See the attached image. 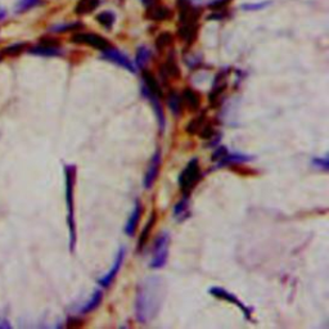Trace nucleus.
<instances>
[{
	"label": "nucleus",
	"mask_w": 329,
	"mask_h": 329,
	"mask_svg": "<svg viewBox=\"0 0 329 329\" xmlns=\"http://www.w3.org/2000/svg\"><path fill=\"white\" fill-rule=\"evenodd\" d=\"M164 300V285L158 277H148L139 284L135 298V316L147 324L158 315Z\"/></svg>",
	"instance_id": "f257e3e1"
},
{
	"label": "nucleus",
	"mask_w": 329,
	"mask_h": 329,
	"mask_svg": "<svg viewBox=\"0 0 329 329\" xmlns=\"http://www.w3.org/2000/svg\"><path fill=\"white\" fill-rule=\"evenodd\" d=\"M66 174V201L68 210V227H70V247L73 251L76 244V227L73 217V184H75L76 168L73 164H68L65 168Z\"/></svg>",
	"instance_id": "f03ea898"
},
{
	"label": "nucleus",
	"mask_w": 329,
	"mask_h": 329,
	"mask_svg": "<svg viewBox=\"0 0 329 329\" xmlns=\"http://www.w3.org/2000/svg\"><path fill=\"white\" fill-rule=\"evenodd\" d=\"M201 178L202 173L198 159H191L187 164V168L181 171L180 176H179V187H180V191L184 197H188L192 193V191Z\"/></svg>",
	"instance_id": "7ed1b4c3"
},
{
	"label": "nucleus",
	"mask_w": 329,
	"mask_h": 329,
	"mask_svg": "<svg viewBox=\"0 0 329 329\" xmlns=\"http://www.w3.org/2000/svg\"><path fill=\"white\" fill-rule=\"evenodd\" d=\"M170 249V234L168 232H162L157 235L153 247V255L151 260L152 269H161L166 265Z\"/></svg>",
	"instance_id": "20e7f679"
},
{
	"label": "nucleus",
	"mask_w": 329,
	"mask_h": 329,
	"mask_svg": "<svg viewBox=\"0 0 329 329\" xmlns=\"http://www.w3.org/2000/svg\"><path fill=\"white\" fill-rule=\"evenodd\" d=\"M72 43L75 44H84L88 45V47H92L94 49L100 50H106L107 48H110V43H108L107 39H105L103 36H99L97 34H90V32H77V34L73 35L71 37Z\"/></svg>",
	"instance_id": "39448f33"
},
{
	"label": "nucleus",
	"mask_w": 329,
	"mask_h": 329,
	"mask_svg": "<svg viewBox=\"0 0 329 329\" xmlns=\"http://www.w3.org/2000/svg\"><path fill=\"white\" fill-rule=\"evenodd\" d=\"M102 58H105V59L110 60V62L112 63H116V65H118L120 67L125 68V70L130 71V72L133 73L136 71V67L134 66V63L131 62L130 58L124 54V53H121L118 49H115V48L110 47L106 50H103Z\"/></svg>",
	"instance_id": "423d86ee"
},
{
	"label": "nucleus",
	"mask_w": 329,
	"mask_h": 329,
	"mask_svg": "<svg viewBox=\"0 0 329 329\" xmlns=\"http://www.w3.org/2000/svg\"><path fill=\"white\" fill-rule=\"evenodd\" d=\"M210 295H212L214 297L216 298H220V300H224V301H228V302L233 303V305L238 306V309H239L240 311L243 313V315L245 316L247 319H251V309H249L247 306L244 305V303L240 302L239 300H238L237 297H235L234 295H232V293L227 292L225 290H222V288L220 287H212L210 288Z\"/></svg>",
	"instance_id": "0eeeda50"
},
{
	"label": "nucleus",
	"mask_w": 329,
	"mask_h": 329,
	"mask_svg": "<svg viewBox=\"0 0 329 329\" xmlns=\"http://www.w3.org/2000/svg\"><path fill=\"white\" fill-rule=\"evenodd\" d=\"M125 252L126 251L124 247H121V249L118 250V252H117V255H116V259H115V261H113V265H112V268H111V270L107 273V274L103 275V277L98 280V283H99L100 287L102 288L110 287L111 283L113 282V279H115L116 275H117V273L120 272L121 266H122L124 259H125Z\"/></svg>",
	"instance_id": "6e6552de"
},
{
	"label": "nucleus",
	"mask_w": 329,
	"mask_h": 329,
	"mask_svg": "<svg viewBox=\"0 0 329 329\" xmlns=\"http://www.w3.org/2000/svg\"><path fill=\"white\" fill-rule=\"evenodd\" d=\"M159 169H161V152L157 151L152 157L151 162L148 164V170H147L146 176H144V188L151 189L153 187L154 181H156L157 176H158Z\"/></svg>",
	"instance_id": "1a4fd4ad"
},
{
	"label": "nucleus",
	"mask_w": 329,
	"mask_h": 329,
	"mask_svg": "<svg viewBox=\"0 0 329 329\" xmlns=\"http://www.w3.org/2000/svg\"><path fill=\"white\" fill-rule=\"evenodd\" d=\"M146 17L151 21L161 22V21H168V19L173 18V11L169 7L162 6L158 2L153 3L152 6L147 7V13Z\"/></svg>",
	"instance_id": "9d476101"
},
{
	"label": "nucleus",
	"mask_w": 329,
	"mask_h": 329,
	"mask_svg": "<svg viewBox=\"0 0 329 329\" xmlns=\"http://www.w3.org/2000/svg\"><path fill=\"white\" fill-rule=\"evenodd\" d=\"M141 76H143V83H144L143 93H148V94L154 95V97L157 98H162V95H163V90H162L161 85H159V83L157 81V78L147 70L143 71V75Z\"/></svg>",
	"instance_id": "9b49d317"
},
{
	"label": "nucleus",
	"mask_w": 329,
	"mask_h": 329,
	"mask_svg": "<svg viewBox=\"0 0 329 329\" xmlns=\"http://www.w3.org/2000/svg\"><path fill=\"white\" fill-rule=\"evenodd\" d=\"M140 216H141V203L139 201H135L134 209L133 211H131L130 217H129L128 220V224H126L125 227V233L129 235V237H131V235L134 234V232H135L136 227H138L139 224V220H140Z\"/></svg>",
	"instance_id": "f8f14e48"
},
{
	"label": "nucleus",
	"mask_w": 329,
	"mask_h": 329,
	"mask_svg": "<svg viewBox=\"0 0 329 329\" xmlns=\"http://www.w3.org/2000/svg\"><path fill=\"white\" fill-rule=\"evenodd\" d=\"M252 157L245 156L243 153H229L228 152L220 161H217V168H224L227 164H239L244 163V162L251 161Z\"/></svg>",
	"instance_id": "ddd939ff"
},
{
	"label": "nucleus",
	"mask_w": 329,
	"mask_h": 329,
	"mask_svg": "<svg viewBox=\"0 0 329 329\" xmlns=\"http://www.w3.org/2000/svg\"><path fill=\"white\" fill-rule=\"evenodd\" d=\"M99 4L100 0H78V3L75 7V13L78 16H85L95 11Z\"/></svg>",
	"instance_id": "4468645a"
},
{
	"label": "nucleus",
	"mask_w": 329,
	"mask_h": 329,
	"mask_svg": "<svg viewBox=\"0 0 329 329\" xmlns=\"http://www.w3.org/2000/svg\"><path fill=\"white\" fill-rule=\"evenodd\" d=\"M181 100H183L184 105L187 106L189 111H197L199 108V105H201V98L197 94V92L192 89L184 90Z\"/></svg>",
	"instance_id": "2eb2a0df"
},
{
	"label": "nucleus",
	"mask_w": 329,
	"mask_h": 329,
	"mask_svg": "<svg viewBox=\"0 0 329 329\" xmlns=\"http://www.w3.org/2000/svg\"><path fill=\"white\" fill-rule=\"evenodd\" d=\"M156 219H157V212L153 211L151 214V216H149V220L147 221L146 227H144L143 232L140 233V237H139V242H138V250L140 251V250H143V247L146 245L147 240H148L149 235H151V232H152V228L154 227V224H156Z\"/></svg>",
	"instance_id": "dca6fc26"
},
{
	"label": "nucleus",
	"mask_w": 329,
	"mask_h": 329,
	"mask_svg": "<svg viewBox=\"0 0 329 329\" xmlns=\"http://www.w3.org/2000/svg\"><path fill=\"white\" fill-rule=\"evenodd\" d=\"M162 75L164 76H171V77H179L180 76V70H179L178 65L174 54H170L166 59V62L163 63V66L161 67Z\"/></svg>",
	"instance_id": "f3484780"
},
{
	"label": "nucleus",
	"mask_w": 329,
	"mask_h": 329,
	"mask_svg": "<svg viewBox=\"0 0 329 329\" xmlns=\"http://www.w3.org/2000/svg\"><path fill=\"white\" fill-rule=\"evenodd\" d=\"M174 215H175V217L179 221H183V220L188 219L189 215H191L188 197H184L180 202H178V203L175 204V207H174Z\"/></svg>",
	"instance_id": "a211bd4d"
},
{
	"label": "nucleus",
	"mask_w": 329,
	"mask_h": 329,
	"mask_svg": "<svg viewBox=\"0 0 329 329\" xmlns=\"http://www.w3.org/2000/svg\"><path fill=\"white\" fill-rule=\"evenodd\" d=\"M168 106L174 115L179 116L183 111V100L176 92H170L168 95Z\"/></svg>",
	"instance_id": "6ab92c4d"
},
{
	"label": "nucleus",
	"mask_w": 329,
	"mask_h": 329,
	"mask_svg": "<svg viewBox=\"0 0 329 329\" xmlns=\"http://www.w3.org/2000/svg\"><path fill=\"white\" fill-rule=\"evenodd\" d=\"M30 53L36 55H43V57H58V55L62 54V52L57 47H47V45L32 48V49H30Z\"/></svg>",
	"instance_id": "aec40b11"
},
{
	"label": "nucleus",
	"mask_w": 329,
	"mask_h": 329,
	"mask_svg": "<svg viewBox=\"0 0 329 329\" xmlns=\"http://www.w3.org/2000/svg\"><path fill=\"white\" fill-rule=\"evenodd\" d=\"M102 298H103L102 292H100L99 290H97V291H95V292H94V295L92 296V298H90V300L88 301L87 305H85L84 307H81L80 313H81V314L92 313L93 310H95V309H97L98 306L100 305V302H102Z\"/></svg>",
	"instance_id": "412c9836"
},
{
	"label": "nucleus",
	"mask_w": 329,
	"mask_h": 329,
	"mask_svg": "<svg viewBox=\"0 0 329 329\" xmlns=\"http://www.w3.org/2000/svg\"><path fill=\"white\" fill-rule=\"evenodd\" d=\"M204 121H206V116H204V113H201V115L197 116L196 118H193V120L187 125L186 131L188 134H191V135L199 133V130H201L202 126H203Z\"/></svg>",
	"instance_id": "4be33fe9"
},
{
	"label": "nucleus",
	"mask_w": 329,
	"mask_h": 329,
	"mask_svg": "<svg viewBox=\"0 0 329 329\" xmlns=\"http://www.w3.org/2000/svg\"><path fill=\"white\" fill-rule=\"evenodd\" d=\"M149 58H151V50L147 47H140L135 55V65L138 66L139 68H143L144 66L148 63Z\"/></svg>",
	"instance_id": "5701e85b"
},
{
	"label": "nucleus",
	"mask_w": 329,
	"mask_h": 329,
	"mask_svg": "<svg viewBox=\"0 0 329 329\" xmlns=\"http://www.w3.org/2000/svg\"><path fill=\"white\" fill-rule=\"evenodd\" d=\"M97 21L99 22L103 27L110 30L111 27L113 26V24H115V14L108 11L102 12V13H99L97 16Z\"/></svg>",
	"instance_id": "b1692460"
},
{
	"label": "nucleus",
	"mask_w": 329,
	"mask_h": 329,
	"mask_svg": "<svg viewBox=\"0 0 329 329\" xmlns=\"http://www.w3.org/2000/svg\"><path fill=\"white\" fill-rule=\"evenodd\" d=\"M174 42V36L170 34V32H163V34L159 35L156 40V48L158 50L164 49V48H168L169 45L173 44Z\"/></svg>",
	"instance_id": "393cba45"
},
{
	"label": "nucleus",
	"mask_w": 329,
	"mask_h": 329,
	"mask_svg": "<svg viewBox=\"0 0 329 329\" xmlns=\"http://www.w3.org/2000/svg\"><path fill=\"white\" fill-rule=\"evenodd\" d=\"M83 26L81 24H68V25H58V26L52 27L53 32H66V31H75Z\"/></svg>",
	"instance_id": "a878e982"
},
{
	"label": "nucleus",
	"mask_w": 329,
	"mask_h": 329,
	"mask_svg": "<svg viewBox=\"0 0 329 329\" xmlns=\"http://www.w3.org/2000/svg\"><path fill=\"white\" fill-rule=\"evenodd\" d=\"M270 4V2H261V3H254V4H243L242 9L244 11H260L264 9L265 7H268Z\"/></svg>",
	"instance_id": "bb28decb"
},
{
	"label": "nucleus",
	"mask_w": 329,
	"mask_h": 329,
	"mask_svg": "<svg viewBox=\"0 0 329 329\" xmlns=\"http://www.w3.org/2000/svg\"><path fill=\"white\" fill-rule=\"evenodd\" d=\"M39 3H40V0H21L18 4V11L25 12V11H27V9L35 7L36 4H39Z\"/></svg>",
	"instance_id": "cd10ccee"
},
{
	"label": "nucleus",
	"mask_w": 329,
	"mask_h": 329,
	"mask_svg": "<svg viewBox=\"0 0 329 329\" xmlns=\"http://www.w3.org/2000/svg\"><path fill=\"white\" fill-rule=\"evenodd\" d=\"M26 48V45L25 44H14L12 45V47L7 48V49H4L3 52L6 53V54H11V55H14V54H18V53H21L22 50Z\"/></svg>",
	"instance_id": "c85d7f7f"
},
{
	"label": "nucleus",
	"mask_w": 329,
	"mask_h": 329,
	"mask_svg": "<svg viewBox=\"0 0 329 329\" xmlns=\"http://www.w3.org/2000/svg\"><path fill=\"white\" fill-rule=\"evenodd\" d=\"M313 164L315 166V168L321 169V170H325V171L328 170V168H329V162H328V158H326V157H324V158H314Z\"/></svg>",
	"instance_id": "c756f323"
},
{
	"label": "nucleus",
	"mask_w": 329,
	"mask_h": 329,
	"mask_svg": "<svg viewBox=\"0 0 329 329\" xmlns=\"http://www.w3.org/2000/svg\"><path fill=\"white\" fill-rule=\"evenodd\" d=\"M201 138L203 139H211L212 136H215V130L214 128H212L211 125H206V126H202L201 130Z\"/></svg>",
	"instance_id": "7c9ffc66"
},
{
	"label": "nucleus",
	"mask_w": 329,
	"mask_h": 329,
	"mask_svg": "<svg viewBox=\"0 0 329 329\" xmlns=\"http://www.w3.org/2000/svg\"><path fill=\"white\" fill-rule=\"evenodd\" d=\"M227 153L228 149L225 148V147H219V148L214 152V154H212V161H220Z\"/></svg>",
	"instance_id": "2f4dec72"
},
{
	"label": "nucleus",
	"mask_w": 329,
	"mask_h": 329,
	"mask_svg": "<svg viewBox=\"0 0 329 329\" xmlns=\"http://www.w3.org/2000/svg\"><path fill=\"white\" fill-rule=\"evenodd\" d=\"M230 0H212L209 7L211 9H215V11H216V9H220V8H222V7L227 6Z\"/></svg>",
	"instance_id": "473e14b6"
}]
</instances>
